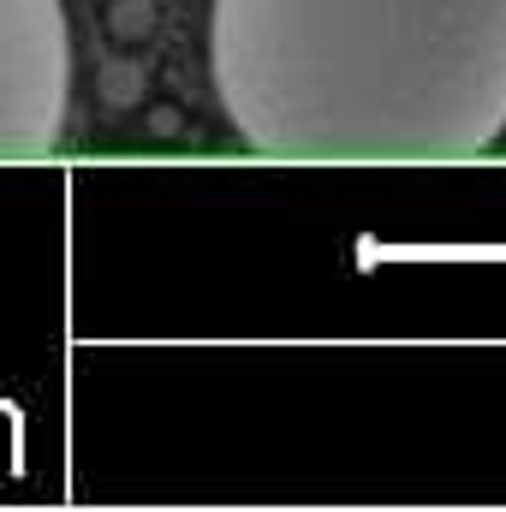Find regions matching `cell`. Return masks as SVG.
Returning <instances> with one entry per match:
<instances>
[{
    "label": "cell",
    "mask_w": 506,
    "mask_h": 512,
    "mask_svg": "<svg viewBox=\"0 0 506 512\" xmlns=\"http://www.w3.org/2000/svg\"><path fill=\"white\" fill-rule=\"evenodd\" d=\"M209 78L274 161H471L506 131V0H215Z\"/></svg>",
    "instance_id": "obj_1"
},
{
    "label": "cell",
    "mask_w": 506,
    "mask_h": 512,
    "mask_svg": "<svg viewBox=\"0 0 506 512\" xmlns=\"http://www.w3.org/2000/svg\"><path fill=\"white\" fill-rule=\"evenodd\" d=\"M72 24L66 0H0V161H42L66 143Z\"/></svg>",
    "instance_id": "obj_2"
}]
</instances>
